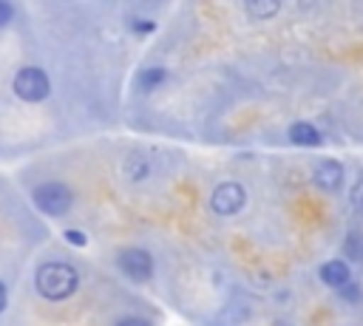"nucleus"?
I'll list each match as a JSON object with an SVG mask.
<instances>
[{"label":"nucleus","mask_w":363,"mask_h":326,"mask_svg":"<svg viewBox=\"0 0 363 326\" xmlns=\"http://www.w3.org/2000/svg\"><path fill=\"white\" fill-rule=\"evenodd\" d=\"M244 204H247V190L241 181H221L210 193V210L216 215H224V218L235 215L244 210Z\"/></svg>","instance_id":"nucleus-4"},{"label":"nucleus","mask_w":363,"mask_h":326,"mask_svg":"<svg viewBox=\"0 0 363 326\" xmlns=\"http://www.w3.org/2000/svg\"><path fill=\"white\" fill-rule=\"evenodd\" d=\"M9 306V286H6V281L0 278V312Z\"/></svg>","instance_id":"nucleus-19"},{"label":"nucleus","mask_w":363,"mask_h":326,"mask_svg":"<svg viewBox=\"0 0 363 326\" xmlns=\"http://www.w3.org/2000/svg\"><path fill=\"white\" fill-rule=\"evenodd\" d=\"M272 326H289V323H286V320H275Z\"/></svg>","instance_id":"nucleus-20"},{"label":"nucleus","mask_w":363,"mask_h":326,"mask_svg":"<svg viewBox=\"0 0 363 326\" xmlns=\"http://www.w3.org/2000/svg\"><path fill=\"white\" fill-rule=\"evenodd\" d=\"M320 281L326 283V286H332V289H343L346 283H352V269H349V264L346 261H340V258H332V261H326V264H320Z\"/></svg>","instance_id":"nucleus-7"},{"label":"nucleus","mask_w":363,"mask_h":326,"mask_svg":"<svg viewBox=\"0 0 363 326\" xmlns=\"http://www.w3.org/2000/svg\"><path fill=\"white\" fill-rule=\"evenodd\" d=\"M34 289L40 298H45L51 303L68 300L79 289V272L68 261H45L34 272Z\"/></svg>","instance_id":"nucleus-1"},{"label":"nucleus","mask_w":363,"mask_h":326,"mask_svg":"<svg viewBox=\"0 0 363 326\" xmlns=\"http://www.w3.org/2000/svg\"><path fill=\"white\" fill-rule=\"evenodd\" d=\"M164 79H167V68H162V65H150V68H142V71H139L136 85H139L142 91H156Z\"/></svg>","instance_id":"nucleus-10"},{"label":"nucleus","mask_w":363,"mask_h":326,"mask_svg":"<svg viewBox=\"0 0 363 326\" xmlns=\"http://www.w3.org/2000/svg\"><path fill=\"white\" fill-rule=\"evenodd\" d=\"M116 326H153V323H150V320H145V317L128 315V317H119V320H116Z\"/></svg>","instance_id":"nucleus-18"},{"label":"nucleus","mask_w":363,"mask_h":326,"mask_svg":"<svg viewBox=\"0 0 363 326\" xmlns=\"http://www.w3.org/2000/svg\"><path fill=\"white\" fill-rule=\"evenodd\" d=\"M147 173H150L147 159H142V156H130V159L125 162V176H128V181H145Z\"/></svg>","instance_id":"nucleus-11"},{"label":"nucleus","mask_w":363,"mask_h":326,"mask_svg":"<svg viewBox=\"0 0 363 326\" xmlns=\"http://www.w3.org/2000/svg\"><path fill=\"white\" fill-rule=\"evenodd\" d=\"M62 241H65V244H71V247H77V249H82V247L88 244V235H85L82 230L68 227V230H62Z\"/></svg>","instance_id":"nucleus-12"},{"label":"nucleus","mask_w":363,"mask_h":326,"mask_svg":"<svg viewBox=\"0 0 363 326\" xmlns=\"http://www.w3.org/2000/svg\"><path fill=\"white\" fill-rule=\"evenodd\" d=\"M346 252H349L352 258L363 261V238H360L357 232H349V235H346Z\"/></svg>","instance_id":"nucleus-13"},{"label":"nucleus","mask_w":363,"mask_h":326,"mask_svg":"<svg viewBox=\"0 0 363 326\" xmlns=\"http://www.w3.org/2000/svg\"><path fill=\"white\" fill-rule=\"evenodd\" d=\"M11 88H14V94H17L23 102L37 105V102H43V99L51 96V77H48L40 65H23V68L14 74Z\"/></svg>","instance_id":"nucleus-3"},{"label":"nucleus","mask_w":363,"mask_h":326,"mask_svg":"<svg viewBox=\"0 0 363 326\" xmlns=\"http://www.w3.org/2000/svg\"><path fill=\"white\" fill-rule=\"evenodd\" d=\"M130 28H133L136 34H150V31H156V23H153V20H147V17H139V20H133V23H130Z\"/></svg>","instance_id":"nucleus-16"},{"label":"nucleus","mask_w":363,"mask_h":326,"mask_svg":"<svg viewBox=\"0 0 363 326\" xmlns=\"http://www.w3.org/2000/svg\"><path fill=\"white\" fill-rule=\"evenodd\" d=\"M244 11L252 17V20H269L281 11V3L278 0H247L244 3Z\"/></svg>","instance_id":"nucleus-9"},{"label":"nucleus","mask_w":363,"mask_h":326,"mask_svg":"<svg viewBox=\"0 0 363 326\" xmlns=\"http://www.w3.org/2000/svg\"><path fill=\"white\" fill-rule=\"evenodd\" d=\"M31 204L40 213L57 218V215H65L74 207V190L65 181H43L31 190Z\"/></svg>","instance_id":"nucleus-2"},{"label":"nucleus","mask_w":363,"mask_h":326,"mask_svg":"<svg viewBox=\"0 0 363 326\" xmlns=\"http://www.w3.org/2000/svg\"><path fill=\"white\" fill-rule=\"evenodd\" d=\"M286 136H289V142L298 145V147H318V145L323 142L320 130H318L312 122H292L289 130H286Z\"/></svg>","instance_id":"nucleus-8"},{"label":"nucleus","mask_w":363,"mask_h":326,"mask_svg":"<svg viewBox=\"0 0 363 326\" xmlns=\"http://www.w3.org/2000/svg\"><path fill=\"white\" fill-rule=\"evenodd\" d=\"M312 181H315L318 190L335 193V190L343 184V164H340L337 159H323V162H318V167H315V173H312Z\"/></svg>","instance_id":"nucleus-6"},{"label":"nucleus","mask_w":363,"mask_h":326,"mask_svg":"<svg viewBox=\"0 0 363 326\" xmlns=\"http://www.w3.org/2000/svg\"><path fill=\"white\" fill-rule=\"evenodd\" d=\"M349 198H352V207H354L357 213H363V179L352 184V193H349Z\"/></svg>","instance_id":"nucleus-15"},{"label":"nucleus","mask_w":363,"mask_h":326,"mask_svg":"<svg viewBox=\"0 0 363 326\" xmlns=\"http://www.w3.org/2000/svg\"><path fill=\"white\" fill-rule=\"evenodd\" d=\"M14 20V3L11 0H0V26H9Z\"/></svg>","instance_id":"nucleus-17"},{"label":"nucleus","mask_w":363,"mask_h":326,"mask_svg":"<svg viewBox=\"0 0 363 326\" xmlns=\"http://www.w3.org/2000/svg\"><path fill=\"white\" fill-rule=\"evenodd\" d=\"M340 298H343L346 303H357V300L363 298V289H360V286L352 281V283H346V286L340 289Z\"/></svg>","instance_id":"nucleus-14"},{"label":"nucleus","mask_w":363,"mask_h":326,"mask_svg":"<svg viewBox=\"0 0 363 326\" xmlns=\"http://www.w3.org/2000/svg\"><path fill=\"white\" fill-rule=\"evenodd\" d=\"M116 266L125 278L142 283V281H150V275H153V255L145 247H125L116 255Z\"/></svg>","instance_id":"nucleus-5"}]
</instances>
